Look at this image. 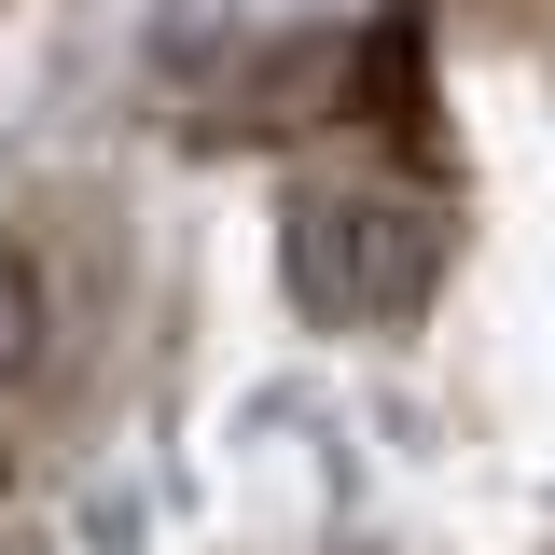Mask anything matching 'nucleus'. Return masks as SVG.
<instances>
[{"instance_id":"f257e3e1","label":"nucleus","mask_w":555,"mask_h":555,"mask_svg":"<svg viewBox=\"0 0 555 555\" xmlns=\"http://www.w3.org/2000/svg\"><path fill=\"white\" fill-rule=\"evenodd\" d=\"M292 292L320 306V320H403L416 292H430V208L416 195H334L292 208Z\"/></svg>"}]
</instances>
